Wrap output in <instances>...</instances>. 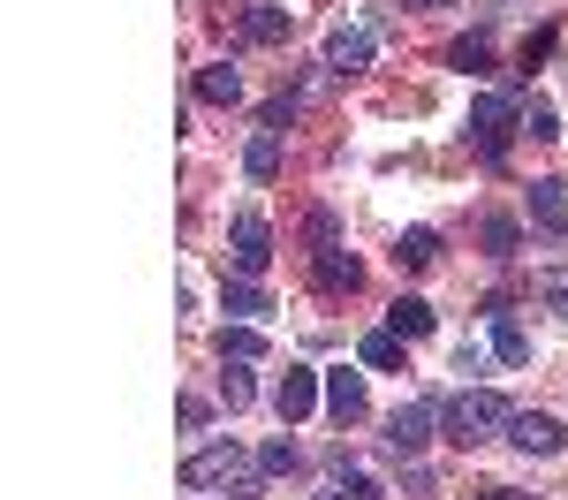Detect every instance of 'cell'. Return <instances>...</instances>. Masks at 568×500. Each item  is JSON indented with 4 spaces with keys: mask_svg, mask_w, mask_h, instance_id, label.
<instances>
[{
    "mask_svg": "<svg viewBox=\"0 0 568 500\" xmlns=\"http://www.w3.org/2000/svg\"><path fill=\"white\" fill-rule=\"evenodd\" d=\"M311 280L326 288V296H356V280H364V266H356V251H311Z\"/></svg>",
    "mask_w": 568,
    "mask_h": 500,
    "instance_id": "obj_10",
    "label": "cell"
},
{
    "mask_svg": "<svg viewBox=\"0 0 568 500\" xmlns=\"http://www.w3.org/2000/svg\"><path fill=\"white\" fill-rule=\"evenodd\" d=\"M227 258H235L243 280H258V273L273 266V227H265V213H235V227H227Z\"/></svg>",
    "mask_w": 568,
    "mask_h": 500,
    "instance_id": "obj_3",
    "label": "cell"
},
{
    "mask_svg": "<svg viewBox=\"0 0 568 500\" xmlns=\"http://www.w3.org/2000/svg\"><path fill=\"white\" fill-rule=\"evenodd\" d=\"M197 99H205V106H235V99H243V69H235V61H213V69L197 76Z\"/></svg>",
    "mask_w": 568,
    "mask_h": 500,
    "instance_id": "obj_15",
    "label": "cell"
},
{
    "mask_svg": "<svg viewBox=\"0 0 568 500\" xmlns=\"http://www.w3.org/2000/svg\"><path fill=\"white\" fill-rule=\"evenodd\" d=\"M243 39L251 45H281L288 39V8H243Z\"/></svg>",
    "mask_w": 568,
    "mask_h": 500,
    "instance_id": "obj_18",
    "label": "cell"
},
{
    "mask_svg": "<svg viewBox=\"0 0 568 500\" xmlns=\"http://www.w3.org/2000/svg\"><path fill=\"white\" fill-rule=\"evenodd\" d=\"M485 500H524V493H508V486H485Z\"/></svg>",
    "mask_w": 568,
    "mask_h": 500,
    "instance_id": "obj_31",
    "label": "cell"
},
{
    "mask_svg": "<svg viewBox=\"0 0 568 500\" xmlns=\"http://www.w3.org/2000/svg\"><path fill=\"white\" fill-rule=\"evenodd\" d=\"M265 312H273V296H265L258 280H235V288H227V318H235V326H258Z\"/></svg>",
    "mask_w": 568,
    "mask_h": 500,
    "instance_id": "obj_19",
    "label": "cell"
},
{
    "mask_svg": "<svg viewBox=\"0 0 568 500\" xmlns=\"http://www.w3.org/2000/svg\"><path fill=\"white\" fill-rule=\"evenodd\" d=\"M288 122H296V91H281V99L265 106V130H288Z\"/></svg>",
    "mask_w": 568,
    "mask_h": 500,
    "instance_id": "obj_28",
    "label": "cell"
},
{
    "mask_svg": "<svg viewBox=\"0 0 568 500\" xmlns=\"http://www.w3.org/2000/svg\"><path fill=\"white\" fill-rule=\"evenodd\" d=\"M334 493H349V500H379V486L356 470V462H334Z\"/></svg>",
    "mask_w": 568,
    "mask_h": 500,
    "instance_id": "obj_24",
    "label": "cell"
},
{
    "mask_svg": "<svg viewBox=\"0 0 568 500\" xmlns=\"http://www.w3.org/2000/svg\"><path fill=\"white\" fill-rule=\"evenodd\" d=\"M304 235H311V251H334V243H342V227H334V213H326V205L304 221Z\"/></svg>",
    "mask_w": 568,
    "mask_h": 500,
    "instance_id": "obj_27",
    "label": "cell"
},
{
    "mask_svg": "<svg viewBox=\"0 0 568 500\" xmlns=\"http://www.w3.org/2000/svg\"><path fill=\"white\" fill-rule=\"evenodd\" d=\"M220 395H227V409H243L258 387H251V371H243V364H227V371H220Z\"/></svg>",
    "mask_w": 568,
    "mask_h": 500,
    "instance_id": "obj_26",
    "label": "cell"
},
{
    "mask_svg": "<svg viewBox=\"0 0 568 500\" xmlns=\"http://www.w3.org/2000/svg\"><path fill=\"white\" fill-rule=\"evenodd\" d=\"M546 53H554V31H530V45H524V69H538Z\"/></svg>",
    "mask_w": 568,
    "mask_h": 500,
    "instance_id": "obj_29",
    "label": "cell"
},
{
    "mask_svg": "<svg viewBox=\"0 0 568 500\" xmlns=\"http://www.w3.org/2000/svg\"><path fill=\"white\" fill-rule=\"evenodd\" d=\"M516 130H524V106H516L508 91H478V99H470V144L485 152V167L508 160V136Z\"/></svg>",
    "mask_w": 568,
    "mask_h": 500,
    "instance_id": "obj_2",
    "label": "cell"
},
{
    "mask_svg": "<svg viewBox=\"0 0 568 500\" xmlns=\"http://www.w3.org/2000/svg\"><path fill=\"white\" fill-rule=\"evenodd\" d=\"M296 470V440H265L258 448V478H288Z\"/></svg>",
    "mask_w": 568,
    "mask_h": 500,
    "instance_id": "obj_23",
    "label": "cell"
},
{
    "mask_svg": "<svg viewBox=\"0 0 568 500\" xmlns=\"http://www.w3.org/2000/svg\"><path fill=\"white\" fill-rule=\"evenodd\" d=\"M379 61V31L372 23H342L334 39H326V69L334 76H356V69H372Z\"/></svg>",
    "mask_w": 568,
    "mask_h": 500,
    "instance_id": "obj_5",
    "label": "cell"
},
{
    "mask_svg": "<svg viewBox=\"0 0 568 500\" xmlns=\"http://www.w3.org/2000/svg\"><path fill=\"white\" fill-rule=\"evenodd\" d=\"M447 69H463V76H485V69H493V45H485V39H455V45H447Z\"/></svg>",
    "mask_w": 568,
    "mask_h": 500,
    "instance_id": "obj_21",
    "label": "cell"
},
{
    "mask_svg": "<svg viewBox=\"0 0 568 500\" xmlns=\"http://www.w3.org/2000/svg\"><path fill=\"white\" fill-rule=\"evenodd\" d=\"M402 8H455V0H402Z\"/></svg>",
    "mask_w": 568,
    "mask_h": 500,
    "instance_id": "obj_32",
    "label": "cell"
},
{
    "mask_svg": "<svg viewBox=\"0 0 568 500\" xmlns=\"http://www.w3.org/2000/svg\"><path fill=\"white\" fill-rule=\"evenodd\" d=\"M433 425H439V402H402L387 417V448L394 455H417L425 440H433Z\"/></svg>",
    "mask_w": 568,
    "mask_h": 500,
    "instance_id": "obj_6",
    "label": "cell"
},
{
    "mask_svg": "<svg viewBox=\"0 0 568 500\" xmlns=\"http://www.w3.org/2000/svg\"><path fill=\"white\" fill-rule=\"evenodd\" d=\"M356 357H364V371H402V334H394V326L364 334V349H356Z\"/></svg>",
    "mask_w": 568,
    "mask_h": 500,
    "instance_id": "obj_20",
    "label": "cell"
},
{
    "mask_svg": "<svg viewBox=\"0 0 568 500\" xmlns=\"http://www.w3.org/2000/svg\"><path fill=\"white\" fill-rule=\"evenodd\" d=\"M243 175H251V182H273V175H281V130H258V136H251Z\"/></svg>",
    "mask_w": 568,
    "mask_h": 500,
    "instance_id": "obj_16",
    "label": "cell"
},
{
    "mask_svg": "<svg viewBox=\"0 0 568 500\" xmlns=\"http://www.w3.org/2000/svg\"><path fill=\"white\" fill-rule=\"evenodd\" d=\"M530 221H538V235H554V243L568 235V182L561 175H538V182H530Z\"/></svg>",
    "mask_w": 568,
    "mask_h": 500,
    "instance_id": "obj_9",
    "label": "cell"
},
{
    "mask_svg": "<svg viewBox=\"0 0 568 500\" xmlns=\"http://www.w3.org/2000/svg\"><path fill=\"white\" fill-rule=\"evenodd\" d=\"M493 357H500V364H524L530 357V334L516 326V312H508V304H493Z\"/></svg>",
    "mask_w": 568,
    "mask_h": 500,
    "instance_id": "obj_14",
    "label": "cell"
},
{
    "mask_svg": "<svg viewBox=\"0 0 568 500\" xmlns=\"http://www.w3.org/2000/svg\"><path fill=\"white\" fill-rule=\"evenodd\" d=\"M318 402H326V371H311V364H288V371H281V387H273V409H281V425H304Z\"/></svg>",
    "mask_w": 568,
    "mask_h": 500,
    "instance_id": "obj_4",
    "label": "cell"
},
{
    "mask_svg": "<svg viewBox=\"0 0 568 500\" xmlns=\"http://www.w3.org/2000/svg\"><path fill=\"white\" fill-rule=\"evenodd\" d=\"M524 130L538 136V144H546V136H561V114H554L546 99H530V106H524Z\"/></svg>",
    "mask_w": 568,
    "mask_h": 500,
    "instance_id": "obj_25",
    "label": "cell"
},
{
    "mask_svg": "<svg viewBox=\"0 0 568 500\" xmlns=\"http://www.w3.org/2000/svg\"><path fill=\"white\" fill-rule=\"evenodd\" d=\"M235 478H243V448L235 440H220V448L182 462V486H235Z\"/></svg>",
    "mask_w": 568,
    "mask_h": 500,
    "instance_id": "obj_7",
    "label": "cell"
},
{
    "mask_svg": "<svg viewBox=\"0 0 568 500\" xmlns=\"http://www.w3.org/2000/svg\"><path fill=\"white\" fill-rule=\"evenodd\" d=\"M387 326L402 334V341H425V334L439 326V312L425 304V296H394V304H387Z\"/></svg>",
    "mask_w": 568,
    "mask_h": 500,
    "instance_id": "obj_12",
    "label": "cell"
},
{
    "mask_svg": "<svg viewBox=\"0 0 568 500\" xmlns=\"http://www.w3.org/2000/svg\"><path fill=\"white\" fill-rule=\"evenodd\" d=\"M258 357H265L258 326H220V364H258Z\"/></svg>",
    "mask_w": 568,
    "mask_h": 500,
    "instance_id": "obj_17",
    "label": "cell"
},
{
    "mask_svg": "<svg viewBox=\"0 0 568 500\" xmlns=\"http://www.w3.org/2000/svg\"><path fill=\"white\" fill-rule=\"evenodd\" d=\"M394 266H402V273L439 266V235H433V227H402V235H394Z\"/></svg>",
    "mask_w": 568,
    "mask_h": 500,
    "instance_id": "obj_13",
    "label": "cell"
},
{
    "mask_svg": "<svg viewBox=\"0 0 568 500\" xmlns=\"http://www.w3.org/2000/svg\"><path fill=\"white\" fill-rule=\"evenodd\" d=\"M485 251H493V258H516V251H524V227L508 221V213H493V221H485Z\"/></svg>",
    "mask_w": 568,
    "mask_h": 500,
    "instance_id": "obj_22",
    "label": "cell"
},
{
    "mask_svg": "<svg viewBox=\"0 0 568 500\" xmlns=\"http://www.w3.org/2000/svg\"><path fill=\"white\" fill-rule=\"evenodd\" d=\"M439 417H447V440H455V448H478V440H493V432H508L516 409H508V395H493V387H463Z\"/></svg>",
    "mask_w": 568,
    "mask_h": 500,
    "instance_id": "obj_1",
    "label": "cell"
},
{
    "mask_svg": "<svg viewBox=\"0 0 568 500\" xmlns=\"http://www.w3.org/2000/svg\"><path fill=\"white\" fill-rule=\"evenodd\" d=\"M227 500H265V486H258V478H235V486H227Z\"/></svg>",
    "mask_w": 568,
    "mask_h": 500,
    "instance_id": "obj_30",
    "label": "cell"
},
{
    "mask_svg": "<svg viewBox=\"0 0 568 500\" xmlns=\"http://www.w3.org/2000/svg\"><path fill=\"white\" fill-rule=\"evenodd\" d=\"M326 409H334L342 425H364V417H372V395H364V371H349V364H342V371H326Z\"/></svg>",
    "mask_w": 568,
    "mask_h": 500,
    "instance_id": "obj_11",
    "label": "cell"
},
{
    "mask_svg": "<svg viewBox=\"0 0 568 500\" xmlns=\"http://www.w3.org/2000/svg\"><path fill=\"white\" fill-rule=\"evenodd\" d=\"M508 440H516V448L524 455H561V417H546V409H516V417H508Z\"/></svg>",
    "mask_w": 568,
    "mask_h": 500,
    "instance_id": "obj_8",
    "label": "cell"
}]
</instances>
